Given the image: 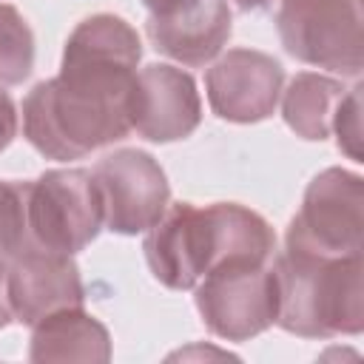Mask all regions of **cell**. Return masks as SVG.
I'll return each mask as SVG.
<instances>
[{"instance_id": "16", "label": "cell", "mask_w": 364, "mask_h": 364, "mask_svg": "<svg viewBox=\"0 0 364 364\" xmlns=\"http://www.w3.org/2000/svg\"><path fill=\"white\" fill-rule=\"evenodd\" d=\"M28 245L23 185L0 179V259H11Z\"/></svg>"}, {"instance_id": "11", "label": "cell", "mask_w": 364, "mask_h": 364, "mask_svg": "<svg viewBox=\"0 0 364 364\" xmlns=\"http://www.w3.org/2000/svg\"><path fill=\"white\" fill-rule=\"evenodd\" d=\"M202 122V100L188 71L151 63L136 71L131 91V128L151 142H176Z\"/></svg>"}, {"instance_id": "20", "label": "cell", "mask_w": 364, "mask_h": 364, "mask_svg": "<svg viewBox=\"0 0 364 364\" xmlns=\"http://www.w3.org/2000/svg\"><path fill=\"white\" fill-rule=\"evenodd\" d=\"M145 3V9L151 11V14H156V11H165V9H171V6H176V3H182V0H142Z\"/></svg>"}, {"instance_id": "3", "label": "cell", "mask_w": 364, "mask_h": 364, "mask_svg": "<svg viewBox=\"0 0 364 364\" xmlns=\"http://www.w3.org/2000/svg\"><path fill=\"white\" fill-rule=\"evenodd\" d=\"M28 242L57 253H80L105 225L102 196L85 168H54L23 185Z\"/></svg>"}, {"instance_id": "5", "label": "cell", "mask_w": 364, "mask_h": 364, "mask_svg": "<svg viewBox=\"0 0 364 364\" xmlns=\"http://www.w3.org/2000/svg\"><path fill=\"white\" fill-rule=\"evenodd\" d=\"M364 236V179L327 168L310 179L299 213L287 225V250L316 256H358Z\"/></svg>"}, {"instance_id": "10", "label": "cell", "mask_w": 364, "mask_h": 364, "mask_svg": "<svg viewBox=\"0 0 364 364\" xmlns=\"http://www.w3.org/2000/svg\"><path fill=\"white\" fill-rule=\"evenodd\" d=\"M145 262L156 282L171 290H191L213 264L210 216L193 202L171 205L145 236Z\"/></svg>"}, {"instance_id": "9", "label": "cell", "mask_w": 364, "mask_h": 364, "mask_svg": "<svg viewBox=\"0 0 364 364\" xmlns=\"http://www.w3.org/2000/svg\"><path fill=\"white\" fill-rule=\"evenodd\" d=\"M6 293L11 316L28 327H34L48 313L63 307H82L85 301V287L74 259L31 242L9 259Z\"/></svg>"}, {"instance_id": "1", "label": "cell", "mask_w": 364, "mask_h": 364, "mask_svg": "<svg viewBox=\"0 0 364 364\" xmlns=\"http://www.w3.org/2000/svg\"><path fill=\"white\" fill-rule=\"evenodd\" d=\"M142 43L117 14H91L68 34L60 74L23 100V134L48 159H82L131 131Z\"/></svg>"}, {"instance_id": "17", "label": "cell", "mask_w": 364, "mask_h": 364, "mask_svg": "<svg viewBox=\"0 0 364 364\" xmlns=\"http://www.w3.org/2000/svg\"><path fill=\"white\" fill-rule=\"evenodd\" d=\"M330 131H336L338 151L361 162V85H353L350 91H344V97L333 111Z\"/></svg>"}, {"instance_id": "6", "label": "cell", "mask_w": 364, "mask_h": 364, "mask_svg": "<svg viewBox=\"0 0 364 364\" xmlns=\"http://www.w3.org/2000/svg\"><path fill=\"white\" fill-rule=\"evenodd\" d=\"M276 28L284 51L296 60L341 77L361 74L358 0H282Z\"/></svg>"}, {"instance_id": "12", "label": "cell", "mask_w": 364, "mask_h": 364, "mask_svg": "<svg viewBox=\"0 0 364 364\" xmlns=\"http://www.w3.org/2000/svg\"><path fill=\"white\" fill-rule=\"evenodd\" d=\"M145 31L156 51L199 68L225 48L230 37V6L228 0H182L148 14Z\"/></svg>"}, {"instance_id": "13", "label": "cell", "mask_w": 364, "mask_h": 364, "mask_svg": "<svg viewBox=\"0 0 364 364\" xmlns=\"http://www.w3.org/2000/svg\"><path fill=\"white\" fill-rule=\"evenodd\" d=\"M31 361H108L111 336L82 307H63L31 327Z\"/></svg>"}, {"instance_id": "4", "label": "cell", "mask_w": 364, "mask_h": 364, "mask_svg": "<svg viewBox=\"0 0 364 364\" xmlns=\"http://www.w3.org/2000/svg\"><path fill=\"white\" fill-rule=\"evenodd\" d=\"M196 310L225 341H247L276 324L279 287L270 262L233 259L196 282Z\"/></svg>"}, {"instance_id": "15", "label": "cell", "mask_w": 364, "mask_h": 364, "mask_svg": "<svg viewBox=\"0 0 364 364\" xmlns=\"http://www.w3.org/2000/svg\"><path fill=\"white\" fill-rule=\"evenodd\" d=\"M34 68V34L26 17L0 3V85H20Z\"/></svg>"}, {"instance_id": "7", "label": "cell", "mask_w": 364, "mask_h": 364, "mask_svg": "<svg viewBox=\"0 0 364 364\" xmlns=\"http://www.w3.org/2000/svg\"><path fill=\"white\" fill-rule=\"evenodd\" d=\"M94 182L102 196L105 228L119 236L151 230L171 202L168 176L159 162L136 148H122L94 165Z\"/></svg>"}, {"instance_id": "8", "label": "cell", "mask_w": 364, "mask_h": 364, "mask_svg": "<svg viewBox=\"0 0 364 364\" xmlns=\"http://www.w3.org/2000/svg\"><path fill=\"white\" fill-rule=\"evenodd\" d=\"M284 68L264 51L230 48L205 74L210 111L228 122H262L282 97Z\"/></svg>"}, {"instance_id": "18", "label": "cell", "mask_w": 364, "mask_h": 364, "mask_svg": "<svg viewBox=\"0 0 364 364\" xmlns=\"http://www.w3.org/2000/svg\"><path fill=\"white\" fill-rule=\"evenodd\" d=\"M17 105L14 100L9 97V91L0 85V151H6L11 145V139L17 136Z\"/></svg>"}, {"instance_id": "14", "label": "cell", "mask_w": 364, "mask_h": 364, "mask_svg": "<svg viewBox=\"0 0 364 364\" xmlns=\"http://www.w3.org/2000/svg\"><path fill=\"white\" fill-rule=\"evenodd\" d=\"M341 97H344V85L338 80L313 71H299L282 97L284 122L301 139L321 142L330 136L333 111Z\"/></svg>"}, {"instance_id": "19", "label": "cell", "mask_w": 364, "mask_h": 364, "mask_svg": "<svg viewBox=\"0 0 364 364\" xmlns=\"http://www.w3.org/2000/svg\"><path fill=\"white\" fill-rule=\"evenodd\" d=\"M6 267H9V262L0 259V330L14 318L11 307H9V293H6Z\"/></svg>"}, {"instance_id": "21", "label": "cell", "mask_w": 364, "mask_h": 364, "mask_svg": "<svg viewBox=\"0 0 364 364\" xmlns=\"http://www.w3.org/2000/svg\"><path fill=\"white\" fill-rule=\"evenodd\" d=\"M270 0H233V6L239 11H256V9H264Z\"/></svg>"}, {"instance_id": "2", "label": "cell", "mask_w": 364, "mask_h": 364, "mask_svg": "<svg viewBox=\"0 0 364 364\" xmlns=\"http://www.w3.org/2000/svg\"><path fill=\"white\" fill-rule=\"evenodd\" d=\"M279 287L276 324L301 338L355 336L364 327V262L284 250L273 256Z\"/></svg>"}]
</instances>
